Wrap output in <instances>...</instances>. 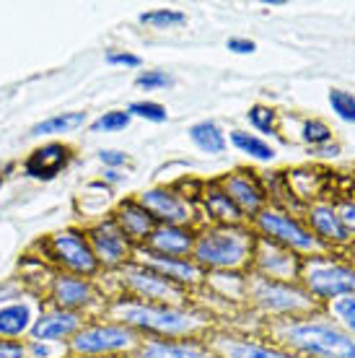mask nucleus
Instances as JSON below:
<instances>
[{"mask_svg":"<svg viewBox=\"0 0 355 358\" xmlns=\"http://www.w3.org/2000/svg\"><path fill=\"white\" fill-rule=\"evenodd\" d=\"M101 317L130 327L140 338H164V341H184L205 338L215 327V320L195 301L184 306L148 304L127 296H112Z\"/></svg>","mask_w":355,"mask_h":358,"instance_id":"1","label":"nucleus"},{"mask_svg":"<svg viewBox=\"0 0 355 358\" xmlns=\"http://www.w3.org/2000/svg\"><path fill=\"white\" fill-rule=\"evenodd\" d=\"M259 332L294 358H355V338L321 309L303 317L265 320Z\"/></svg>","mask_w":355,"mask_h":358,"instance_id":"2","label":"nucleus"},{"mask_svg":"<svg viewBox=\"0 0 355 358\" xmlns=\"http://www.w3.org/2000/svg\"><path fill=\"white\" fill-rule=\"evenodd\" d=\"M257 234L249 224L197 226L192 260L208 273H249Z\"/></svg>","mask_w":355,"mask_h":358,"instance_id":"3","label":"nucleus"},{"mask_svg":"<svg viewBox=\"0 0 355 358\" xmlns=\"http://www.w3.org/2000/svg\"><path fill=\"white\" fill-rule=\"evenodd\" d=\"M244 309L265 322V320H285V317L319 312L321 304L301 283H285V280L262 278L257 273H247Z\"/></svg>","mask_w":355,"mask_h":358,"instance_id":"4","label":"nucleus"},{"mask_svg":"<svg viewBox=\"0 0 355 358\" xmlns=\"http://www.w3.org/2000/svg\"><path fill=\"white\" fill-rule=\"evenodd\" d=\"M101 283L109 286V296H127V299H138V301H148V304H192V294L187 288L171 283L140 262H127L122 270L107 275V280H101Z\"/></svg>","mask_w":355,"mask_h":358,"instance_id":"5","label":"nucleus"},{"mask_svg":"<svg viewBox=\"0 0 355 358\" xmlns=\"http://www.w3.org/2000/svg\"><path fill=\"white\" fill-rule=\"evenodd\" d=\"M249 226L254 229L257 236H265L270 242L280 244V247H288L291 252L301 255V257H319V255H327V247L311 234V229L303 224L301 213L296 210H288V208L280 206H267L262 208Z\"/></svg>","mask_w":355,"mask_h":358,"instance_id":"6","label":"nucleus"},{"mask_svg":"<svg viewBox=\"0 0 355 358\" xmlns=\"http://www.w3.org/2000/svg\"><path fill=\"white\" fill-rule=\"evenodd\" d=\"M140 335L130 327L96 317L83 324L73 341L68 343V356L71 358H130L138 348Z\"/></svg>","mask_w":355,"mask_h":358,"instance_id":"7","label":"nucleus"},{"mask_svg":"<svg viewBox=\"0 0 355 358\" xmlns=\"http://www.w3.org/2000/svg\"><path fill=\"white\" fill-rule=\"evenodd\" d=\"M42 296H45L47 306L83 314L86 320L101 317L109 304V299H112L107 286L99 278L71 275V273H57V270L52 273Z\"/></svg>","mask_w":355,"mask_h":358,"instance_id":"8","label":"nucleus"},{"mask_svg":"<svg viewBox=\"0 0 355 358\" xmlns=\"http://www.w3.org/2000/svg\"><path fill=\"white\" fill-rule=\"evenodd\" d=\"M298 283L319 304L338 299V296L355 294V260L347 252H327L319 257H303Z\"/></svg>","mask_w":355,"mask_h":358,"instance_id":"9","label":"nucleus"},{"mask_svg":"<svg viewBox=\"0 0 355 358\" xmlns=\"http://www.w3.org/2000/svg\"><path fill=\"white\" fill-rule=\"evenodd\" d=\"M36 247L42 250V257L47 265L57 273H71V275H83V278H99L101 268L96 262V255L91 250L86 229H60L52 236H47L45 242H36Z\"/></svg>","mask_w":355,"mask_h":358,"instance_id":"10","label":"nucleus"},{"mask_svg":"<svg viewBox=\"0 0 355 358\" xmlns=\"http://www.w3.org/2000/svg\"><path fill=\"white\" fill-rule=\"evenodd\" d=\"M138 200L159 226H192V229L203 226L197 197L192 192H187L184 182L143 189Z\"/></svg>","mask_w":355,"mask_h":358,"instance_id":"11","label":"nucleus"},{"mask_svg":"<svg viewBox=\"0 0 355 358\" xmlns=\"http://www.w3.org/2000/svg\"><path fill=\"white\" fill-rule=\"evenodd\" d=\"M205 343L210 345L215 358H294L280 345L267 341L262 332L239 330L231 324H215L205 335Z\"/></svg>","mask_w":355,"mask_h":358,"instance_id":"12","label":"nucleus"},{"mask_svg":"<svg viewBox=\"0 0 355 358\" xmlns=\"http://www.w3.org/2000/svg\"><path fill=\"white\" fill-rule=\"evenodd\" d=\"M86 236H89V244L94 255H96V262L104 275H112L117 270H122L127 262H133L135 255V244L119 231V226L109 218H99L91 226H86Z\"/></svg>","mask_w":355,"mask_h":358,"instance_id":"13","label":"nucleus"},{"mask_svg":"<svg viewBox=\"0 0 355 358\" xmlns=\"http://www.w3.org/2000/svg\"><path fill=\"white\" fill-rule=\"evenodd\" d=\"M301 265H303L301 255L291 252L288 247L270 242L265 236H257L249 273H257L262 278H273V280H285V283H298Z\"/></svg>","mask_w":355,"mask_h":358,"instance_id":"14","label":"nucleus"},{"mask_svg":"<svg viewBox=\"0 0 355 358\" xmlns=\"http://www.w3.org/2000/svg\"><path fill=\"white\" fill-rule=\"evenodd\" d=\"M303 224L309 226L311 234L319 239L329 252H347L355 244V239L345 231V226L340 224L335 203L327 197H319L314 203H306L301 208Z\"/></svg>","mask_w":355,"mask_h":358,"instance_id":"15","label":"nucleus"},{"mask_svg":"<svg viewBox=\"0 0 355 358\" xmlns=\"http://www.w3.org/2000/svg\"><path fill=\"white\" fill-rule=\"evenodd\" d=\"M133 262H140L145 268L156 270L159 275L187 288L189 294L200 291L205 283V270L192 257H164V255H156V252L145 250V247H135Z\"/></svg>","mask_w":355,"mask_h":358,"instance_id":"16","label":"nucleus"},{"mask_svg":"<svg viewBox=\"0 0 355 358\" xmlns=\"http://www.w3.org/2000/svg\"><path fill=\"white\" fill-rule=\"evenodd\" d=\"M218 185H221V187L226 189V195L236 203V208L244 213L247 221H252L262 208L270 206L267 189H265V185H262V177H259L257 171L233 169V171H229L226 177L218 179Z\"/></svg>","mask_w":355,"mask_h":358,"instance_id":"17","label":"nucleus"},{"mask_svg":"<svg viewBox=\"0 0 355 358\" xmlns=\"http://www.w3.org/2000/svg\"><path fill=\"white\" fill-rule=\"evenodd\" d=\"M45 299L36 294H21L16 299L0 301V338L3 341H21L29 338L36 314L42 312Z\"/></svg>","mask_w":355,"mask_h":358,"instance_id":"18","label":"nucleus"},{"mask_svg":"<svg viewBox=\"0 0 355 358\" xmlns=\"http://www.w3.org/2000/svg\"><path fill=\"white\" fill-rule=\"evenodd\" d=\"M89 322L83 314L65 312V309H55V306H42V312L36 314L29 341H42V343H57V345H68L73 335Z\"/></svg>","mask_w":355,"mask_h":358,"instance_id":"19","label":"nucleus"},{"mask_svg":"<svg viewBox=\"0 0 355 358\" xmlns=\"http://www.w3.org/2000/svg\"><path fill=\"white\" fill-rule=\"evenodd\" d=\"M73 162V148L71 145L60 143V141H50V143H42L39 148L29 153L24 159V174L29 179H36V182H50L57 174L68 169V164Z\"/></svg>","mask_w":355,"mask_h":358,"instance_id":"20","label":"nucleus"},{"mask_svg":"<svg viewBox=\"0 0 355 358\" xmlns=\"http://www.w3.org/2000/svg\"><path fill=\"white\" fill-rule=\"evenodd\" d=\"M130 358H215L205 338L164 341V338H140Z\"/></svg>","mask_w":355,"mask_h":358,"instance_id":"21","label":"nucleus"},{"mask_svg":"<svg viewBox=\"0 0 355 358\" xmlns=\"http://www.w3.org/2000/svg\"><path fill=\"white\" fill-rule=\"evenodd\" d=\"M197 208L203 215V224H223V226H236V224H249L244 213H241L236 203L226 195V189L215 182H205L197 197Z\"/></svg>","mask_w":355,"mask_h":358,"instance_id":"22","label":"nucleus"},{"mask_svg":"<svg viewBox=\"0 0 355 358\" xmlns=\"http://www.w3.org/2000/svg\"><path fill=\"white\" fill-rule=\"evenodd\" d=\"M112 221L119 226V231L135 244V247H143V244L148 242V236L153 234L156 229V221H153V215L140 206V200L138 197H124L115 206L112 210Z\"/></svg>","mask_w":355,"mask_h":358,"instance_id":"23","label":"nucleus"},{"mask_svg":"<svg viewBox=\"0 0 355 358\" xmlns=\"http://www.w3.org/2000/svg\"><path fill=\"white\" fill-rule=\"evenodd\" d=\"M195 236L197 229L192 226H156L143 247L164 257H192Z\"/></svg>","mask_w":355,"mask_h":358,"instance_id":"24","label":"nucleus"},{"mask_svg":"<svg viewBox=\"0 0 355 358\" xmlns=\"http://www.w3.org/2000/svg\"><path fill=\"white\" fill-rule=\"evenodd\" d=\"M189 141L195 143L197 151L208 153V156H221L229 148V135L223 133V127L213 120H200L187 130Z\"/></svg>","mask_w":355,"mask_h":358,"instance_id":"25","label":"nucleus"},{"mask_svg":"<svg viewBox=\"0 0 355 358\" xmlns=\"http://www.w3.org/2000/svg\"><path fill=\"white\" fill-rule=\"evenodd\" d=\"M229 143L239 153H244L247 159L259 162V164H273L277 156L275 145L270 143L267 138H262V135H257V133H249V130H231V133H229Z\"/></svg>","mask_w":355,"mask_h":358,"instance_id":"26","label":"nucleus"},{"mask_svg":"<svg viewBox=\"0 0 355 358\" xmlns=\"http://www.w3.org/2000/svg\"><path fill=\"white\" fill-rule=\"evenodd\" d=\"M89 122V117L86 112H62V115H52L42 120V122H36L31 127V135L34 138H57V135H71L75 130Z\"/></svg>","mask_w":355,"mask_h":358,"instance_id":"27","label":"nucleus"},{"mask_svg":"<svg viewBox=\"0 0 355 358\" xmlns=\"http://www.w3.org/2000/svg\"><path fill=\"white\" fill-rule=\"evenodd\" d=\"M321 312L327 314L332 322H338L345 332L355 338V294L338 296L321 304Z\"/></svg>","mask_w":355,"mask_h":358,"instance_id":"28","label":"nucleus"},{"mask_svg":"<svg viewBox=\"0 0 355 358\" xmlns=\"http://www.w3.org/2000/svg\"><path fill=\"white\" fill-rule=\"evenodd\" d=\"M247 122L262 135H280V115L270 104H252L247 112Z\"/></svg>","mask_w":355,"mask_h":358,"instance_id":"29","label":"nucleus"},{"mask_svg":"<svg viewBox=\"0 0 355 358\" xmlns=\"http://www.w3.org/2000/svg\"><path fill=\"white\" fill-rule=\"evenodd\" d=\"M143 27L156 29V31H166V29H177L187 24V13L177 8H156V10H145L138 16Z\"/></svg>","mask_w":355,"mask_h":358,"instance_id":"30","label":"nucleus"},{"mask_svg":"<svg viewBox=\"0 0 355 358\" xmlns=\"http://www.w3.org/2000/svg\"><path fill=\"white\" fill-rule=\"evenodd\" d=\"M298 141H301L303 145H309V151L321 148V145L332 143V127H329L324 120H317V117L303 120L301 127H298Z\"/></svg>","mask_w":355,"mask_h":358,"instance_id":"31","label":"nucleus"},{"mask_svg":"<svg viewBox=\"0 0 355 358\" xmlns=\"http://www.w3.org/2000/svg\"><path fill=\"white\" fill-rule=\"evenodd\" d=\"M327 101L332 115L338 120H342L347 125H355V94H350L345 89H329Z\"/></svg>","mask_w":355,"mask_h":358,"instance_id":"32","label":"nucleus"},{"mask_svg":"<svg viewBox=\"0 0 355 358\" xmlns=\"http://www.w3.org/2000/svg\"><path fill=\"white\" fill-rule=\"evenodd\" d=\"M127 115L130 117H138V120H145V122H166L169 120V109L164 107L161 101H153V99H138L133 101L130 107H127Z\"/></svg>","mask_w":355,"mask_h":358,"instance_id":"33","label":"nucleus"},{"mask_svg":"<svg viewBox=\"0 0 355 358\" xmlns=\"http://www.w3.org/2000/svg\"><path fill=\"white\" fill-rule=\"evenodd\" d=\"M130 122H133V117L127 115V109H109L91 122L89 130L91 133H119V130H127Z\"/></svg>","mask_w":355,"mask_h":358,"instance_id":"34","label":"nucleus"},{"mask_svg":"<svg viewBox=\"0 0 355 358\" xmlns=\"http://www.w3.org/2000/svg\"><path fill=\"white\" fill-rule=\"evenodd\" d=\"M332 203H335L340 224L345 226V231L355 239V195H350V192L347 195H338L332 197Z\"/></svg>","mask_w":355,"mask_h":358,"instance_id":"35","label":"nucleus"},{"mask_svg":"<svg viewBox=\"0 0 355 358\" xmlns=\"http://www.w3.org/2000/svg\"><path fill=\"white\" fill-rule=\"evenodd\" d=\"M171 83H174V78L166 71H140L135 78V86L143 91H164L169 89Z\"/></svg>","mask_w":355,"mask_h":358,"instance_id":"36","label":"nucleus"},{"mask_svg":"<svg viewBox=\"0 0 355 358\" xmlns=\"http://www.w3.org/2000/svg\"><path fill=\"white\" fill-rule=\"evenodd\" d=\"M27 345V358H68V345L57 343H42V341H24Z\"/></svg>","mask_w":355,"mask_h":358,"instance_id":"37","label":"nucleus"},{"mask_svg":"<svg viewBox=\"0 0 355 358\" xmlns=\"http://www.w3.org/2000/svg\"><path fill=\"white\" fill-rule=\"evenodd\" d=\"M104 63L115 65V68H140L143 60L138 55L127 52V50H109V52L104 55Z\"/></svg>","mask_w":355,"mask_h":358,"instance_id":"38","label":"nucleus"},{"mask_svg":"<svg viewBox=\"0 0 355 358\" xmlns=\"http://www.w3.org/2000/svg\"><path fill=\"white\" fill-rule=\"evenodd\" d=\"M99 162L104 164V169H122V166L130 164V153L119 151V148H101Z\"/></svg>","mask_w":355,"mask_h":358,"instance_id":"39","label":"nucleus"},{"mask_svg":"<svg viewBox=\"0 0 355 358\" xmlns=\"http://www.w3.org/2000/svg\"><path fill=\"white\" fill-rule=\"evenodd\" d=\"M226 50L233 55H252V52H257V45H254V39H249V36H229V39H226Z\"/></svg>","mask_w":355,"mask_h":358,"instance_id":"40","label":"nucleus"},{"mask_svg":"<svg viewBox=\"0 0 355 358\" xmlns=\"http://www.w3.org/2000/svg\"><path fill=\"white\" fill-rule=\"evenodd\" d=\"M0 358H27L24 341H3L0 338Z\"/></svg>","mask_w":355,"mask_h":358,"instance_id":"41","label":"nucleus"},{"mask_svg":"<svg viewBox=\"0 0 355 358\" xmlns=\"http://www.w3.org/2000/svg\"><path fill=\"white\" fill-rule=\"evenodd\" d=\"M311 153H314L317 159H338L340 153H342V145H340L338 141H332V143L321 145V148H314Z\"/></svg>","mask_w":355,"mask_h":358,"instance_id":"42","label":"nucleus"},{"mask_svg":"<svg viewBox=\"0 0 355 358\" xmlns=\"http://www.w3.org/2000/svg\"><path fill=\"white\" fill-rule=\"evenodd\" d=\"M124 174L119 169H104V177H101V182H104V185H119V182H124Z\"/></svg>","mask_w":355,"mask_h":358,"instance_id":"43","label":"nucleus"},{"mask_svg":"<svg viewBox=\"0 0 355 358\" xmlns=\"http://www.w3.org/2000/svg\"><path fill=\"white\" fill-rule=\"evenodd\" d=\"M265 6H288L285 0H265Z\"/></svg>","mask_w":355,"mask_h":358,"instance_id":"44","label":"nucleus"},{"mask_svg":"<svg viewBox=\"0 0 355 358\" xmlns=\"http://www.w3.org/2000/svg\"><path fill=\"white\" fill-rule=\"evenodd\" d=\"M350 195H355V174H353V192H350Z\"/></svg>","mask_w":355,"mask_h":358,"instance_id":"45","label":"nucleus"},{"mask_svg":"<svg viewBox=\"0 0 355 358\" xmlns=\"http://www.w3.org/2000/svg\"><path fill=\"white\" fill-rule=\"evenodd\" d=\"M0 189H3V177H0Z\"/></svg>","mask_w":355,"mask_h":358,"instance_id":"46","label":"nucleus"},{"mask_svg":"<svg viewBox=\"0 0 355 358\" xmlns=\"http://www.w3.org/2000/svg\"><path fill=\"white\" fill-rule=\"evenodd\" d=\"M68 358H71V356H68Z\"/></svg>","mask_w":355,"mask_h":358,"instance_id":"47","label":"nucleus"}]
</instances>
